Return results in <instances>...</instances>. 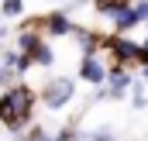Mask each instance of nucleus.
<instances>
[{
    "label": "nucleus",
    "mask_w": 148,
    "mask_h": 141,
    "mask_svg": "<svg viewBox=\"0 0 148 141\" xmlns=\"http://www.w3.org/2000/svg\"><path fill=\"white\" fill-rule=\"evenodd\" d=\"M52 3H55V0H52Z\"/></svg>",
    "instance_id": "nucleus-17"
},
{
    "label": "nucleus",
    "mask_w": 148,
    "mask_h": 141,
    "mask_svg": "<svg viewBox=\"0 0 148 141\" xmlns=\"http://www.w3.org/2000/svg\"><path fill=\"white\" fill-rule=\"evenodd\" d=\"M38 24V31L48 38V41H55V38H69L76 28V21L69 17V10H59V7H52V10H45V14H38V17H31Z\"/></svg>",
    "instance_id": "nucleus-4"
},
{
    "label": "nucleus",
    "mask_w": 148,
    "mask_h": 141,
    "mask_svg": "<svg viewBox=\"0 0 148 141\" xmlns=\"http://www.w3.org/2000/svg\"><path fill=\"white\" fill-rule=\"evenodd\" d=\"M69 38L76 41L79 55H86V52H100V31H97V28H90V24H76Z\"/></svg>",
    "instance_id": "nucleus-7"
},
{
    "label": "nucleus",
    "mask_w": 148,
    "mask_h": 141,
    "mask_svg": "<svg viewBox=\"0 0 148 141\" xmlns=\"http://www.w3.org/2000/svg\"><path fill=\"white\" fill-rule=\"evenodd\" d=\"M76 86H79V79L76 76H62V72H48L45 79H41V86H38V107H45V110H66V107L76 100Z\"/></svg>",
    "instance_id": "nucleus-2"
},
{
    "label": "nucleus",
    "mask_w": 148,
    "mask_h": 141,
    "mask_svg": "<svg viewBox=\"0 0 148 141\" xmlns=\"http://www.w3.org/2000/svg\"><path fill=\"white\" fill-rule=\"evenodd\" d=\"M79 138H83V131H79L76 124H66V127L52 131V141H79Z\"/></svg>",
    "instance_id": "nucleus-13"
},
{
    "label": "nucleus",
    "mask_w": 148,
    "mask_h": 141,
    "mask_svg": "<svg viewBox=\"0 0 148 141\" xmlns=\"http://www.w3.org/2000/svg\"><path fill=\"white\" fill-rule=\"evenodd\" d=\"M148 21V0H131L121 14H114L110 21V31H121V35H134V28H141Z\"/></svg>",
    "instance_id": "nucleus-5"
},
{
    "label": "nucleus",
    "mask_w": 148,
    "mask_h": 141,
    "mask_svg": "<svg viewBox=\"0 0 148 141\" xmlns=\"http://www.w3.org/2000/svg\"><path fill=\"white\" fill-rule=\"evenodd\" d=\"M76 79L86 83V86H100V83L107 79V55H103V52H86V55H79V62H76Z\"/></svg>",
    "instance_id": "nucleus-6"
},
{
    "label": "nucleus",
    "mask_w": 148,
    "mask_h": 141,
    "mask_svg": "<svg viewBox=\"0 0 148 141\" xmlns=\"http://www.w3.org/2000/svg\"><path fill=\"white\" fill-rule=\"evenodd\" d=\"M90 3H93V10H97L100 17H107V21H110L114 14H121L131 0H90Z\"/></svg>",
    "instance_id": "nucleus-11"
},
{
    "label": "nucleus",
    "mask_w": 148,
    "mask_h": 141,
    "mask_svg": "<svg viewBox=\"0 0 148 141\" xmlns=\"http://www.w3.org/2000/svg\"><path fill=\"white\" fill-rule=\"evenodd\" d=\"M17 141H52V131L45 127V124H28V127H21L17 131Z\"/></svg>",
    "instance_id": "nucleus-10"
},
{
    "label": "nucleus",
    "mask_w": 148,
    "mask_h": 141,
    "mask_svg": "<svg viewBox=\"0 0 148 141\" xmlns=\"http://www.w3.org/2000/svg\"><path fill=\"white\" fill-rule=\"evenodd\" d=\"M141 28H145V38H141V41H148V21H145V24H141Z\"/></svg>",
    "instance_id": "nucleus-15"
},
{
    "label": "nucleus",
    "mask_w": 148,
    "mask_h": 141,
    "mask_svg": "<svg viewBox=\"0 0 148 141\" xmlns=\"http://www.w3.org/2000/svg\"><path fill=\"white\" fill-rule=\"evenodd\" d=\"M131 79H134V69L131 66H121V62H107V79L100 86H93V100H107V103H117V100H127V90H131Z\"/></svg>",
    "instance_id": "nucleus-3"
},
{
    "label": "nucleus",
    "mask_w": 148,
    "mask_h": 141,
    "mask_svg": "<svg viewBox=\"0 0 148 141\" xmlns=\"http://www.w3.org/2000/svg\"><path fill=\"white\" fill-rule=\"evenodd\" d=\"M28 59H31V66H35V69H55V62H59L55 45H52L48 38H41V41H38L35 48H31V55H28Z\"/></svg>",
    "instance_id": "nucleus-8"
},
{
    "label": "nucleus",
    "mask_w": 148,
    "mask_h": 141,
    "mask_svg": "<svg viewBox=\"0 0 148 141\" xmlns=\"http://www.w3.org/2000/svg\"><path fill=\"white\" fill-rule=\"evenodd\" d=\"M0 17H7V21L24 17V0H0Z\"/></svg>",
    "instance_id": "nucleus-12"
},
{
    "label": "nucleus",
    "mask_w": 148,
    "mask_h": 141,
    "mask_svg": "<svg viewBox=\"0 0 148 141\" xmlns=\"http://www.w3.org/2000/svg\"><path fill=\"white\" fill-rule=\"evenodd\" d=\"M38 110V86H31L28 79H14L0 90V127L17 134L21 127H28L35 120Z\"/></svg>",
    "instance_id": "nucleus-1"
},
{
    "label": "nucleus",
    "mask_w": 148,
    "mask_h": 141,
    "mask_svg": "<svg viewBox=\"0 0 148 141\" xmlns=\"http://www.w3.org/2000/svg\"><path fill=\"white\" fill-rule=\"evenodd\" d=\"M76 3H79V7H83V3H90V0H76Z\"/></svg>",
    "instance_id": "nucleus-16"
},
{
    "label": "nucleus",
    "mask_w": 148,
    "mask_h": 141,
    "mask_svg": "<svg viewBox=\"0 0 148 141\" xmlns=\"http://www.w3.org/2000/svg\"><path fill=\"white\" fill-rule=\"evenodd\" d=\"M138 76H141V79L148 83V66H141V69H138Z\"/></svg>",
    "instance_id": "nucleus-14"
},
{
    "label": "nucleus",
    "mask_w": 148,
    "mask_h": 141,
    "mask_svg": "<svg viewBox=\"0 0 148 141\" xmlns=\"http://www.w3.org/2000/svg\"><path fill=\"white\" fill-rule=\"evenodd\" d=\"M145 79H141V76H134V79H131V90H127V100H131V107H134V110H145L148 107V93H145Z\"/></svg>",
    "instance_id": "nucleus-9"
}]
</instances>
